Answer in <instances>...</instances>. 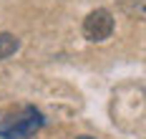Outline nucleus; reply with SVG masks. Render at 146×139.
Instances as JSON below:
<instances>
[{
    "mask_svg": "<svg viewBox=\"0 0 146 139\" xmlns=\"http://www.w3.org/2000/svg\"><path fill=\"white\" fill-rule=\"evenodd\" d=\"M113 33V15L106 10V8H98L93 13H88L86 20H83V35L93 43H101L106 38H111Z\"/></svg>",
    "mask_w": 146,
    "mask_h": 139,
    "instance_id": "f03ea898",
    "label": "nucleus"
},
{
    "mask_svg": "<svg viewBox=\"0 0 146 139\" xmlns=\"http://www.w3.org/2000/svg\"><path fill=\"white\" fill-rule=\"evenodd\" d=\"M40 124H43V116H40V111L38 109H23L18 116H10V119H5V122L0 124V137L5 139H25L30 134H35L38 129H40Z\"/></svg>",
    "mask_w": 146,
    "mask_h": 139,
    "instance_id": "f257e3e1",
    "label": "nucleus"
},
{
    "mask_svg": "<svg viewBox=\"0 0 146 139\" xmlns=\"http://www.w3.org/2000/svg\"><path fill=\"white\" fill-rule=\"evenodd\" d=\"M78 139H91V137H78Z\"/></svg>",
    "mask_w": 146,
    "mask_h": 139,
    "instance_id": "20e7f679",
    "label": "nucleus"
},
{
    "mask_svg": "<svg viewBox=\"0 0 146 139\" xmlns=\"http://www.w3.org/2000/svg\"><path fill=\"white\" fill-rule=\"evenodd\" d=\"M18 38H15L13 33H0V61L3 58H8V56H13L15 51H18Z\"/></svg>",
    "mask_w": 146,
    "mask_h": 139,
    "instance_id": "7ed1b4c3",
    "label": "nucleus"
}]
</instances>
